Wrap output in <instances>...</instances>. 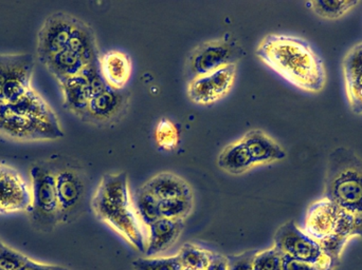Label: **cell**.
I'll return each instance as SVG.
<instances>
[{"label": "cell", "mask_w": 362, "mask_h": 270, "mask_svg": "<svg viewBox=\"0 0 362 270\" xmlns=\"http://www.w3.org/2000/svg\"><path fill=\"white\" fill-rule=\"evenodd\" d=\"M255 54L270 69L300 90L317 94L325 89V63L304 38L269 34L259 42Z\"/></svg>", "instance_id": "obj_1"}, {"label": "cell", "mask_w": 362, "mask_h": 270, "mask_svg": "<svg viewBox=\"0 0 362 270\" xmlns=\"http://www.w3.org/2000/svg\"><path fill=\"white\" fill-rule=\"evenodd\" d=\"M90 207L98 220L110 226L134 250L146 252V227L136 212L125 172L102 176L91 197Z\"/></svg>", "instance_id": "obj_2"}, {"label": "cell", "mask_w": 362, "mask_h": 270, "mask_svg": "<svg viewBox=\"0 0 362 270\" xmlns=\"http://www.w3.org/2000/svg\"><path fill=\"white\" fill-rule=\"evenodd\" d=\"M304 231L320 244L327 256L340 261L350 240L362 239V221L322 197L308 207Z\"/></svg>", "instance_id": "obj_3"}, {"label": "cell", "mask_w": 362, "mask_h": 270, "mask_svg": "<svg viewBox=\"0 0 362 270\" xmlns=\"http://www.w3.org/2000/svg\"><path fill=\"white\" fill-rule=\"evenodd\" d=\"M362 221V159L346 147L329 152L323 197Z\"/></svg>", "instance_id": "obj_4"}, {"label": "cell", "mask_w": 362, "mask_h": 270, "mask_svg": "<svg viewBox=\"0 0 362 270\" xmlns=\"http://www.w3.org/2000/svg\"><path fill=\"white\" fill-rule=\"evenodd\" d=\"M31 202L28 219L34 231L50 233L61 224L57 187L49 161H37L30 167Z\"/></svg>", "instance_id": "obj_5"}, {"label": "cell", "mask_w": 362, "mask_h": 270, "mask_svg": "<svg viewBox=\"0 0 362 270\" xmlns=\"http://www.w3.org/2000/svg\"><path fill=\"white\" fill-rule=\"evenodd\" d=\"M55 178L61 224H71L85 209L87 180L84 171L70 161H50Z\"/></svg>", "instance_id": "obj_6"}, {"label": "cell", "mask_w": 362, "mask_h": 270, "mask_svg": "<svg viewBox=\"0 0 362 270\" xmlns=\"http://www.w3.org/2000/svg\"><path fill=\"white\" fill-rule=\"evenodd\" d=\"M274 247L287 258L310 263L320 270H334L338 267L323 252L320 244L293 221H288L279 227L274 238Z\"/></svg>", "instance_id": "obj_7"}, {"label": "cell", "mask_w": 362, "mask_h": 270, "mask_svg": "<svg viewBox=\"0 0 362 270\" xmlns=\"http://www.w3.org/2000/svg\"><path fill=\"white\" fill-rule=\"evenodd\" d=\"M242 47L238 40L229 34L223 37L202 42L187 57V78L191 80L221 68L236 65L242 57Z\"/></svg>", "instance_id": "obj_8"}, {"label": "cell", "mask_w": 362, "mask_h": 270, "mask_svg": "<svg viewBox=\"0 0 362 270\" xmlns=\"http://www.w3.org/2000/svg\"><path fill=\"white\" fill-rule=\"evenodd\" d=\"M35 57L30 53L0 54V104L15 103L32 89Z\"/></svg>", "instance_id": "obj_9"}, {"label": "cell", "mask_w": 362, "mask_h": 270, "mask_svg": "<svg viewBox=\"0 0 362 270\" xmlns=\"http://www.w3.org/2000/svg\"><path fill=\"white\" fill-rule=\"evenodd\" d=\"M0 135L14 142H47L63 137L64 131L61 124L16 113L0 104Z\"/></svg>", "instance_id": "obj_10"}, {"label": "cell", "mask_w": 362, "mask_h": 270, "mask_svg": "<svg viewBox=\"0 0 362 270\" xmlns=\"http://www.w3.org/2000/svg\"><path fill=\"white\" fill-rule=\"evenodd\" d=\"M87 80L91 86V97L84 122L104 126L120 118L127 109V95L107 86L101 73L93 74Z\"/></svg>", "instance_id": "obj_11"}, {"label": "cell", "mask_w": 362, "mask_h": 270, "mask_svg": "<svg viewBox=\"0 0 362 270\" xmlns=\"http://www.w3.org/2000/svg\"><path fill=\"white\" fill-rule=\"evenodd\" d=\"M238 66L230 65L189 80L187 97L196 105L209 106L228 95L236 78Z\"/></svg>", "instance_id": "obj_12"}, {"label": "cell", "mask_w": 362, "mask_h": 270, "mask_svg": "<svg viewBox=\"0 0 362 270\" xmlns=\"http://www.w3.org/2000/svg\"><path fill=\"white\" fill-rule=\"evenodd\" d=\"M76 19L65 12L52 13L45 19L36 44V54L42 63L67 48Z\"/></svg>", "instance_id": "obj_13"}, {"label": "cell", "mask_w": 362, "mask_h": 270, "mask_svg": "<svg viewBox=\"0 0 362 270\" xmlns=\"http://www.w3.org/2000/svg\"><path fill=\"white\" fill-rule=\"evenodd\" d=\"M30 202V185L12 166L0 163V214L27 212Z\"/></svg>", "instance_id": "obj_14"}, {"label": "cell", "mask_w": 362, "mask_h": 270, "mask_svg": "<svg viewBox=\"0 0 362 270\" xmlns=\"http://www.w3.org/2000/svg\"><path fill=\"white\" fill-rule=\"evenodd\" d=\"M240 140L246 145L255 167L286 159L285 149L263 130L253 129L248 131Z\"/></svg>", "instance_id": "obj_15"}, {"label": "cell", "mask_w": 362, "mask_h": 270, "mask_svg": "<svg viewBox=\"0 0 362 270\" xmlns=\"http://www.w3.org/2000/svg\"><path fill=\"white\" fill-rule=\"evenodd\" d=\"M185 228L183 221L159 219L148 227L146 235V257H156L173 247Z\"/></svg>", "instance_id": "obj_16"}, {"label": "cell", "mask_w": 362, "mask_h": 270, "mask_svg": "<svg viewBox=\"0 0 362 270\" xmlns=\"http://www.w3.org/2000/svg\"><path fill=\"white\" fill-rule=\"evenodd\" d=\"M342 67L349 105L354 113L362 114V42L349 51Z\"/></svg>", "instance_id": "obj_17"}, {"label": "cell", "mask_w": 362, "mask_h": 270, "mask_svg": "<svg viewBox=\"0 0 362 270\" xmlns=\"http://www.w3.org/2000/svg\"><path fill=\"white\" fill-rule=\"evenodd\" d=\"M63 106L80 120L84 121L91 97V86L83 74L59 82Z\"/></svg>", "instance_id": "obj_18"}, {"label": "cell", "mask_w": 362, "mask_h": 270, "mask_svg": "<svg viewBox=\"0 0 362 270\" xmlns=\"http://www.w3.org/2000/svg\"><path fill=\"white\" fill-rule=\"evenodd\" d=\"M100 71L107 86L122 91L132 75L131 57L122 51H108L100 57Z\"/></svg>", "instance_id": "obj_19"}, {"label": "cell", "mask_w": 362, "mask_h": 270, "mask_svg": "<svg viewBox=\"0 0 362 270\" xmlns=\"http://www.w3.org/2000/svg\"><path fill=\"white\" fill-rule=\"evenodd\" d=\"M141 187L155 195L159 201L178 197H194L191 185L173 172H160L151 178Z\"/></svg>", "instance_id": "obj_20"}, {"label": "cell", "mask_w": 362, "mask_h": 270, "mask_svg": "<svg viewBox=\"0 0 362 270\" xmlns=\"http://www.w3.org/2000/svg\"><path fill=\"white\" fill-rule=\"evenodd\" d=\"M67 49L81 57L87 66L99 63L100 55L97 37L90 25L76 19Z\"/></svg>", "instance_id": "obj_21"}, {"label": "cell", "mask_w": 362, "mask_h": 270, "mask_svg": "<svg viewBox=\"0 0 362 270\" xmlns=\"http://www.w3.org/2000/svg\"><path fill=\"white\" fill-rule=\"evenodd\" d=\"M217 165L232 176H240L255 167L252 157L242 140L226 146L217 157Z\"/></svg>", "instance_id": "obj_22"}, {"label": "cell", "mask_w": 362, "mask_h": 270, "mask_svg": "<svg viewBox=\"0 0 362 270\" xmlns=\"http://www.w3.org/2000/svg\"><path fill=\"white\" fill-rule=\"evenodd\" d=\"M6 106H8L12 111L16 112V113L31 116V118L52 123V124H59L57 113L45 101L44 97L33 88L28 91L18 101Z\"/></svg>", "instance_id": "obj_23"}, {"label": "cell", "mask_w": 362, "mask_h": 270, "mask_svg": "<svg viewBox=\"0 0 362 270\" xmlns=\"http://www.w3.org/2000/svg\"><path fill=\"white\" fill-rule=\"evenodd\" d=\"M42 65L47 68L49 73L57 80V82L80 75L87 67L86 63L78 55L67 48L49 57Z\"/></svg>", "instance_id": "obj_24"}, {"label": "cell", "mask_w": 362, "mask_h": 270, "mask_svg": "<svg viewBox=\"0 0 362 270\" xmlns=\"http://www.w3.org/2000/svg\"><path fill=\"white\" fill-rule=\"evenodd\" d=\"M359 1L356 0H317L310 1L306 6L322 19L337 20L356 8Z\"/></svg>", "instance_id": "obj_25"}, {"label": "cell", "mask_w": 362, "mask_h": 270, "mask_svg": "<svg viewBox=\"0 0 362 270\" xmlns=\"http://www.w3.org/2000/svg\"><path fill=\"white\" fill-rule=\"evenodd\" d=\"M133 200L138 218L146 228L161 219L159 212L160 201L152 193L140 187Z\"/></svg>", "instance_id": "obj_26"}, {"label": "cell", "mask_w": 362, "mask_h": 270, "mask_svg": "<svg viewBox=\"0 0 362 270\" xmlns=\"http://www.w3.org/2000/svg\"><path fill=\"white\" fill-rule=\"evenodd\" d=\"M194 208V197H178L165 200L159 203V212L161 219L183 221L191 216Z\"/></svg>", "instance_id": "obj_27"}, {"label": "cell", "mask_w": 362, "mask_h": 270, "mask_svg": "<svg viewBox=\"0 0 362 270\" xmlns=\"http://www.w3.org/2000/svg\"><path fill=\"white\" fill-rule=\"evenodd\" d=\"M181 266L195 270H206L210 264L212 252L204 250L195 244L185 243L178 252Z\"/></svg>", "instance_id": "obj_28"}, {"label": "cell", "mask_w": 362, "mask_h": 270, "mask_svg": "<svg viewBox=\"0 0 362 270\" xmlns=\"http://www.w3.org/2000/svg\"><path fill=\"white\" fill-rule=\"evenodd\" d=\"M155 140L163 150H174L180 144V131L172 121L163 118L157 125Z\"/></svg>", "instance_id": "obj_29"}, {"label": "cell", "mask_w": 362, "mask_h": 270, "mask_svg": "<svg viewBox=\"0 0 362 270\" xmlns=\"http://www.w3.org/2000/svg\"><path fill=\"white\" fill-rule=\"evenodd\" d=\"M134 270H180L181 264L177 254L173 257H146L132 263Z\"/></svg>", "instance_id": "obj_30"}, {"label": "cell", "mask_w": 362, "mask_h": 270, "mask_svg": "<svg viewBox=\"0 0 362 270\" xmlns=\"http://www.w3.org/2000/svg\"><path fill=\"white\" fill-rule=\"evenodd\" d=\"M283 256L276 247L257 252L253 258V270H283Z\"/></svg>", "instance_id": "obj_31"}, {"label": "cell", "mask_w": 362, "mask_h": 270, "mask_svg": "<svg viewBox=\"0 0 362 270\" xmlns=\"http://www.w3.org/2000/svg\"><path fill=\"white\" fill-rule=\"evenodd\" d=\"M29 260L25 254L4 243L0 248V269L19 270Z\"/></svg>", "instance_id": "obj_32"}, {"label": "cell", "mask_w": 362, "mask_h": 270, "mask_svg": "<svg viewBox=\"0 0 362 270\" xmlns=\"http://www.w3.org/2000/svg\"><path fill=\"white\" fill-rule=\"evenodd\" d=\"M257 250H248L242 254L227 256L228 270H253V258Z\"/></svg>", "instance_id": "obj_33"}, {"label": "cell", "mask_w": 362, "mask_h": 270, "mask_svg": "<svg viewBox=\"0 0 362 270\" xmlns=\"http://www.w3.org/2000/svg\"><path fill=\"white\" fill-rule=\"evenodd\" d=\"M283 270H320L316 265L310 263L301 262V261L293 260V259L283 258Z\"/></svg>", "instance_id": "obj_34"}, {"label": "cell", "mask_w": 362, "mask_h": 270, "mask_svg": "<svg viewBox=\"0 0 362 270\" xmlns=\"http://www.w3.org/2000/svg\"><path fill=\"white\" fill-rule=\"evenodd\" d=\"M19 270H70L67 267L61 266V265L46 264V263L37 262V261L29 260L21 266Z\"/></svg>", "instance_id": "obj_35"}, {"label": "cell", "mask_w": 362, "mask_h": 270, "mask_svg": "<svg viewBox=\"0 0 362 270\" xmlns=\"http://www.w3.org/2000/svg\"><path fill=\"white\" fill-rule=\"evenodd\" d=\"M206 270H228L227 258L216 252H212L210 264Z\"/></svg>", "instance_id": "obj_36"}, {"label": "cell", "mask_w": 362, "mask_h": 270, "mask_svg": "<svg viewBox=\"0 0 362 270\" xmlns=\"http://www.w3.org/2000/svg\"><path fill=\"white\" fill-rule=\"evenodd\" d=\"M180 270H195V269H189V267L181 266Z\"/></svg>", "instance_id": "obj_37"}, {"label": "cell", "mask_w": 362, "mask_h": 270, "mask_svg": "<svg viewBox=\"0 0 362 270\" xmlns=\"http://www.w3.org/2000/svg\"><path fill=\"white\" fill-rule=\"evenodd\" d=\"M4 245V242L0 240V248H1V246Z\"/></svg>", "instance_id": "obj_38"}]
</instances>
